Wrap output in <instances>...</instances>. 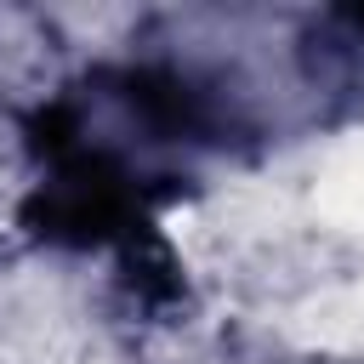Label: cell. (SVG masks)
Instances as JSON below:
<instances>
[{"label":"cell","mask_w":364,"mask_h":364,"mask_svg":"<svg viewBox=\"0 0 364 364\" xmlns=\"http://www.w3.org/2000/svg\"><path fill=\"white\" fill-rule=\"evenodd\" d=\"M318 210H324L330 222H341V228H364V142L347 148V154L324 171V182H318Z\"/></svg>","instance_id":"obj_1"}]
</instances>
